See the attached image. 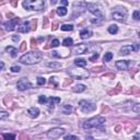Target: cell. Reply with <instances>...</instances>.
Masks as SVG:
<instances>
[{"label":"cell","instance_id":"obj_1","mask_svg":"<svg viewBox=\"0 0 140 140\" xmlns=\"http://www.w3.org/2000/svg\"><path fill=\"white\" fill-rule=\"evenodd\" d=\"M43 58V55H42L41 52L38 50H35V52H31V53H26L22 57L20 58V62L25 65H34L40 62Z\"/></svg>","mask_w":140,"mask_h":140},{"label":"cell","instance_id":"obj_2","mask_svg":"<svg viewBox=\"0 0 140 140\" xmlns=\"http://www.w3.org/2000/svg\"><path fill=\"white\" fill-rule=\"evenodd\" d=\"M67 73L70 76V78L77 79V80L88 79L89 76H90V72L88 70L81 69V68H69L67 70Z\"/></svg>","mask_w":140,"mask_h":140},{"label":"cell","instance_id":"obj_3","mask_svg":"<svg viewBox=\"0 0 140 140\" xmlns=\"http://www.w3.org/2000/svg\"><path fill=\"white\" fill-rule=\"evenodd\" d=\"M22 5L26 10L41 11L45 8V1H43V0H25V1H23Z\"/></svg>","mask_w":140,"mask_h":140},{"label":"cell","instance_id":"obj_4","mask_svg":"<svg viewBox=\"0 0 140 140\" xmlns=\"http://www.w3.org/2000/svg\"><path fill=\"white\" fill-rule=\"evenodd\" d=\"M104 123H105V117H102V116H96V117L90 118V119L85 120L83 123L82 127L84 129H91V128H99L101 126H103Z\"/></svg>","mask_w":140,"mask_h":140},{"label":"cell","instance_id":"obj_5","mask_svg":"<svg viewBox=\"0 0 140 140\" xmlns=\"http://www.w3.org/2000/svg\"><path fill=\"white\" fill-rule=\"evenodd\" d=\"M87 9L95 17L94 19L90 20L92 23H96V24H97V23H100L101 21L103 20V13H102V11H101V9H100L99 6H96L95 4H88Z\"/></svg>","mask_w":140,"mask_h":140},{"label":"cell","instance_id":"obj_6","mask_svg":"<svg viewBox=\"0 0 140 140\" xmlns=\"http://www.w3.org/2000/svg\"><path fill=\"white\" fill-rule=\"evenodd\" d=\"M112 17H113V19L116 20V21L124 22V21L126 20V18H127V10L125 8L117 7V8H115V10H113Z\"/></svg>","mask_w":140,"mask_h":140},{"label":"cell","instance_id":"obj_7","mask_svg":"<svg viewBox=\"0 0 140 140\" xmlns=\"http://www.w3.org/2000/svg\"><path fill=\"white\" fill-rule=\"evenodd\" d=\"M79 105H80L81 112H83V113H91L96 109V105L92 102H89V101H84V100L80 101Z\"/></svg>","mask_w":140,"mask_h":140},{"label":"cell","instance_id":"obj_8","mask_svg":"<svg viewBox=\"0 0 140 140\" xmlns=\"http://www.w3.org/2000/svg\"><path fill=\"white\" fill-rule=\"evenodd\" d=\"M139 49V44H135V45H125L120 48L119 54L120 55H129L132 52H137Z\"/></svg>","mask_w":140,"mask_h":140},{"label":"cell","instance_id":"obj_9","mask_svg":"<svg viewBox=\"0 0 140 140\" xmlns=\"http://www.w3.org/2000/svg\"><path fill=\"white\" fill-rule=\"evenodd\" d=\"M65 130L62 128H54V129H50L48 132H47V137L49 139H57L59 138L61 135H64Z\"/></svg>","mask_w":140,"mask_h":140},{"label":"cell","instance_id":"obj_10","mask_svg":"<svg viewBox=\"0 0 140 140\" xmlns=\"http://www.w3.org/2000/svg\"><path fill=\"white\" fill-rule=\"evenodd\" d=\"M17 88L19 89L20 91H24V90H26V89L32 88V83L30 82L28 79H21L17 83Z\"/></svg>","mask_w":140,"mask_h":140},{"label":"cell","instance_id":"obj_11","mask_svg":"<svg viewBox=\"0 0 140 140\" xmlns=\"http://www.w3.org/2000/svg\"><path fill=\"white\" fill-rule=\"evenodd\" d=\"M89 47L85 44H79V45L74 46L72 49V54L73 55H81V54H85L88 52Z\"/></svg>","mask_w":140,"mask_h":140},{"label":"cell","instance_id":"obj_12","mask_svg":"<svg viewBox=\"0 0 140 140\" xmlns=\"http://www.w3.org/2000/svg\"><path fill=\"white\" fill-rule=\"evenodd\" d=\"M19 22H20L19 18H14L13 20H10V21H8V22H5L4 26H5V29L7 30V31H13V30L16 29V26H17V23H19Z\"/></svg>","mask_w":140,"mask_h":140},{"label":"cell","instance_id":"obj_13","mask_svg":"<svg viewBox=\"0 0 140 140\" xmlns=\"http://www.w3.org/2000/svg\"><path fill=\"white\" fill-rule=\"evenodd\" d=\"M129 65H130L129 60H118V61H116L115 66L119 70H127L128 67H129Z\"/></svg>","mask_w":140,"mask_h":140},{"label":"cell","instance_id":"obj_14","mask_svg":"<svg viewBox=\"0 0 140 140\" xmlns=\"http://www.w3.org/2000/svg\"><path fill=\"white\" fill-rule=\"evenodd\" d=\"M31 30V26H30V22H24L23 24H21L20 26H18V32L20 33H26Z\"/></svg>","mask_w":140,"mask_h":140},{"label":"cell","instance_id":"obj_15","mask_svg":"<svg viewBox=\"0 0 140 140\" xmlns=\"http://www.w3.org/2000/svg\"><path fill=\"white\" fill-rule=\"evenodd\" d=\"M28 114L31 118H36V117H38V115H40V109H38L37 107H31L28 111Z\"/></svg>","mask_w":140,"mask_h":140},{"label":"cell","instance_id":"obj_16","mask_svg":"<svg viewBox=\"0 0 140 140\" xmlns=\"http://www.w3.org/2000/svg\"><path fill=\"white\" fill-rule=\"evenodd\" d=\"M87 6H88V2H84V1H76L73 4V9H76V10H84V9H87Z\"/></svg>","mask_w":140,"mask_h":140},{"label":"cell","instance_id":"obj_17","mask_svg":"<svg viewBox=\"0 0 140 140\" xmlns=\"http://www.w3.org/2000/svg\"><path fill=\"white\" fill-rule=\"evenodd\" d=\"M60 102V99L59 97H56V96H53V97H49L47 99V105L49 106V108H54L56 103H59Z\"/></svg>","mask_w":140,"mask_h":140},{"label":"cell","instance_id":"obj_18","mask_svg":"<svg viewBox=\"0 0 140 140\" xmlns=\"http://www.w3.org/2000/svg\"><path fill=\"white\" fill-rule=\"evenodd\" d=\"M74 65L79 68H84L87 66V60L83 58H76L74 59Z\"/></svg>","mask_w":140,"mask_h":140},{"label":"cell","instance_id":"obj_19","mask_svg":"<svg viewBox=\"0 0 140 140\" xmlns=\"http://www.w3.org/2000/svg\"><path fill=\"white\" fill-rule=\"evenodd\" d=\"M91 35H92V32L88 29H83L82 31L80 32V37H81L82 40H87V38H89Z\"/></svg>","mask_w":140,"mask_h":140},{"label":"cell","instance_id":"obj_20","mask_svg":"<svg viewBox=\"0 0 140 140\" xmlns=\"http://www.w3.org/2000/svg\"><path fill=\"white\" fill-rule=\"evenodd\" d=\"M61 112L64 113V114H71V113L73 112V107L69 105V104H65V105H62V107H61Z\"/></svg>","mask_w":140,"mask_h":140},{"label":"cell","instance_id":"obj_21","mask_svg":"<svg viewBox=\"0 0 140 140\" xmlns=\"http://www.w3.org/2000/svg\"><path fill=\"white\" fill-rule=\"evenodd\" d=\"M6 50H7L12 57H17V55H18V49L17 48H14V47H12V46H8L7 48H6Z\"/></svg>","mask_w":140,"mask_h":140},{"label":"cell","instance_id":"obj_22","mask_svg":"<svg viewBox=\"0 0 140 140\" xmlns=\"http://www.w3.org/2000/svg\"><path fill=\"white\" fill-rule=\"evenodd\" d=\"M56 12H57V14H58L59 17H65L67 14L68 11H67V8L66 7H59Z\"/></svg>","mask_w":140,"mask_h":140},{"label":"cell","instance_id":"obj_23","mask_svg":"<svg viewBox=\"0 0 140 140\" xmlns=\"http://www.w3.org/2000/svg\"><path fill=\"white\" fill-rule=\"evenodd\" d=\"M73 92H76V93H81V92H83L85 90V85H83V84H78V85H76L73 89Z\"/></svg>","mask_w":140,"mask_h":140},{"label":"cell","instance_id":"obj_24","mask_svg":"<svg viewBox=\"0 0 140 140\" xmlns=\"http://www.w3.org/2000/svg\"><path fill=\"white\" fill-rule=\"evenodd\" d=\"M49 68H53V69H59V68H61L62 65L60 62H56V61H53V62H49L48 65H47Z\"/></svg>","mask_w":140,"mask_h":140},{"label":"cell","instance_id":"obj_25","mask_svg":"<svg viewBox=\"0 0 140 140\" xmlns=\"http://www.w3.org/2000/svg\"><path fill=\"white\" fill-rule=\"evenodd\" d=\"M108 32L111 34H116L118 32V26L116 24H113V25H109L108 26Z\"/></svg>","mask_w":140,"mask_h":140},{"label":"cell","instance_id":"obj_26","mask_svg":"<svg viewBox=\"0 0 140 140\" xmlns=\"http://www.w3.org/2000/svg\"><path fill=\"white\" fill-rule=\"evenodd\" d=\"M62 45L64 46H72L73 45V40L72 38H70V37L65 38L64 42H62Z\"/></svg>","mask_w":140,"mask_h":140},{"label":"cell","instance_id":"obj_27","mask_svg":"<svg viewBox=\"0 0 140 140\" xmlns=\"http://www.w3.org/2000/svg\"><path fill=\"white\" fill-rule=\"evenodd\" d=\"M60 28H61V31H72L73 25L72 24H62Z\"/></svg>","mask_w":140,"mask_h":140},{"label":"cell","instance_id":"obj_28","mask_svg":"<svg viewBox=\"0 0 140 140\" xmlns=\"http://www.w3.org/2000/svg\"><path fill=\"white\" fill-rule=\"evenodd\" d=\"M112 58H113V54L112 53H106L105 55H104V57H103V61H105V62H107V61H111L112 60Z\"/></svg>","mask_w":140,"mask_h":140},{"label":"cell","instance_id":"obj_29","mask_svg":"<svg viewBox=\"0 0 140 140\" xmlns=\"http://www.w3.org/2000/svg\"><path fill=\"white\" fill-rule=\"evenodd\" d=\"M2 137L5 138V140H14L16 139V136L13 133H4Z\"/></svg>","mask_w":140,"mask_h":140},{"label":"cell","instance_id":"obj_30","mask_svg":"<svg viewBox=\"0 0 140 140\" xmlns=\"http://www.w3.org/2000/svg\"><path fill=\"white\" fill-rule=\"evenodd\" d=\"M119 91H120V83H118V84H117V87H116L115 90L108 91V94H109V95H115V94H117Z\"/></svg>","mask_w":140,"mask_h":140},{"label":"cell","instance_id":"obj_31","mask_svg":"<svg viewBox=\"0 0 140 140\" xmlns=\"http://www.w3.org/2000/svg\"><path fill=\"white\" fill-rule=\"evenodd\" d=\"M59 44H60V42H59L57 38H56V40H53L52 42H50V45L48 47H58Z\"/></svg>","mask_w":140,"mask_h":140},{"label":"cell","instance_id":"obj_32","mask_svg":"<svg viewBox=\"0 0 140 140\" xmlns=\"http://www.w3.org/2000/svg\"><path fill=\"white\" fill-rule=\"evenodd\" d=\"M45 83H46L45 78H43V77H38L37 78V84L38 85H44Z\"/></svg>","mask_w":140,"mask_h":140},{"label":"cell","instance_id":"obj_33","mask_svg":"<svg viewBox=\"0 0 140 140\" xmlns=\"http://www.w3.org/2000/svg\"><path fill=\"white\" fill-rule=\"evenodd\" d=\"M38 102H40V104H45V103H47V97L45 96V95H41V96L38 97Z\"/></svg>","mask_w":140,"mask_h":140},{"label":"cell","instance_id":"obj_34","mask_svg":"<svg viewBox=\"0 0 140 140\" xmlns=\"http://www.w3.org/2000/svg\"><path fill=\"white\" fill-rule=\"evenodd\" d=\"M8 117H9V114L7 112H5V111L0 112V119H7Z\"/></svg>","mask_w":140,"mask_h":140},{"label":"cell","instance_id":"obj_35","mask_svg":"<svg viewBox=\"0 0 140 140\" xmlns=\"http://www.w3.org/2000/svg\"><path fill=\"white\" fill-rule=\"evenodd\" d=\"M132 111L136 113V114H139L140 113V104H135V106L132 107Z\"/></svg>","mask_w":140,"mask_h":140},{"label":"cell","instance_id":"obj_36","mask_svg":"<svg viewBox=\"0 0 140 140\" xmlns=\"http://www.w3.org/2000/svg\"><path fill=\"white\" fill-rule=\"evenodd\" d=\"M65 140H78V137L72 136V135H68V136H65Z\"/></svg>","mask_w":140,"mask_h":140},{"label":"cell","instance_id":"obj_37","mask_svg":"<svg viewBox=\"0 0 140 140\" xmlns=\"http://www.w3.org/2000/svg\"><path fill=\"white\" fill-rule=\"evenodd\" d=\"M133 19H135L136 21H138V20H140V12H139V11L138 10H136L135 11V12H133Z\"/></svg>","mask_w":140,"mask_h":140},{"label":"cell","instance_id":"obj_38","mask_svg":"<svg viewBox=\"0 0 140 140\" xmlns=\"http://www.w3.org/2000/svg\"><path fill=\"white\" fill-rule=\"evenodd\" d=\"M20 70H21V68L19 66H12L11 67V71H12V72H20Z\"/></svg>","mask_w":140,"mask_h":140},{"label":"cell","instance_id":"obj_39","mask_svg":"<svg viewBox=\"0 0 140 140\" xmlns=\"http://www.w3.org/2000/svg\"><path fill=\"white\" fill-rule=\"evenodd\" d=\"M48 26V18H44V21H43V28L46 29Z\"/></svg>","mask_w":140,"mask_h":140},{"label":"cell","instance_id":"obj_40","mask_svg":"<svg viewBox=\"0 0 140 140\" xmlns=\"http://www.w3.org/2000/svg\"><path fill=\"white\" fill-rule=\"evenodd\" d=\"M25 48H26V42H23V43L21 44L20 50H21V52H24V50H25Z\"/></svg>","mask_w":140,"mask_h":140},{"label":"cell","instance_id":"obj_41","mask_svg":"<svg viewBox=\"0 0 140 140\" xmlns=\"http://www.w3.org/2000/svg\"><path fill=\"white\" fill-rule=\"evenodd\" d=\"M99 56H100L99 54H94V55H93V56H92V57L90 58V61H94V60H96V59L99 58Z\"/></svg>","mask_w":140,"mask_h":140},{"label":"cell","instance_id":"obj_42","mask_svg":"<svg viewBox=\"0 0 140 140\" xmlns=\"http://www.w3.org/2000/svg\"><path fill=\"white\" fill-rule=\"evenodd\" d=\"M36 22H37V21H36V20H34V19L31 21V23L33 24V26L31 28V30H36Z\"/></svg>","mask_w":140,"mask_h":140},{"label":"cell","instance_id":"obj_43","mask_svg":"<svg viewBox=\"0 0 140 140\" xmlns=\"http://www.w3.org/2000/svg\"><path fill=\"white\" fill-rule=\"evenodd\" d=\"M31 42H32V45H31V47H32V48H35V47L37 46V44H36V41H34V38H32V40H31Z\"/></svg>","mask_w":140,"mask_h":140},{"label":"cell","instance_id":"obj_44","mask_svg":"<svg viewBox=\"0 0 140 140\" xmlns=\"http://www.w3.org/2000/svg\"><path fill=\"white\" fill-rule=\"evenodd\" d=\"M12 41L13 42H19L20 41V36H19V35H13V36H12Z\"/></svg>","mask_w":140,"mask_h":140},{"label":"cell","instance_id":"obj_45","mask_svg":"<svg viewBox=\"0 0 140 140\" xmlns=\"http://www.w3.org/2000/svg\"><path fill=\"white\" fill-rule=\"evenodd\" d=\"M138 92H139V89L137 87H133V89L131 90V93H138Z\"/></svg>","mask_w":140,"mask_h":140},{"label":"cell","instance_id":"obj_46","mask_svg":"<svg viewBox=\"0 0 140 140\" xmlns=\"http://www.w3.org/2000/svg\"><path fill=\"white\" fill-rule=\"evenodd\" d=\"M57 29H58V23L55 22V23H54V25H53V31H56Z\"/></svg>","mask_w":140,"mask_h":140},{"label":"cell","instance_id":"obj_47","mask_svg":"<svg viewBox=\"0 0 140 140\" xmlns=\"http://www.w3.org/2000/svg\"><path fill=\"white\" fill-rule=\"evenodd\" d=\"M92 70H94L95 72H96V71H97V72H99V71L103 70V67H97V68H93V69H92Z\"/></svg>","mask_w":140,"mask_h":140},{"label":"cell","instance_id":"obj_48","mask_svg":"<svg viewBox=\"0 0 140 140\" xmlns=\"http://www.w3.org/2000/svg\"><path fill=\"white\" fill-rule=\"evenodd\" d=\"M58 52H53L52 53V56H54V57H60V55L59 54H57Z\"/></svg>","mask_w":140,"mask_h":140},{"label":"cell","instance_id":"obj_49","mask_svg":"<svg viewBox=\"0 0 140 140\" xmlns=\"http://www.w3.org/2000/svg\"><path fill=\"white\" fill-rule=\"evenodd\" d=\"M55 79H56V78H53V77H52V78H50V83H53V82H54V84H55L56 87H57L58 84H57V82L55 81Z\"/></svg>","mask_w":140,"mask_h":140},{"label":"cell","instance_id":"obj_50","mask_svg":"<svg viewBox=\"0 0 140 140\" xmlns=\"http://www.w3.org/2000/svg\"><path fill=\"white\" fill-rule=\"evenodd\" d=\"M139 137H140V133H139V132H137V133H136V136L133 137V139H132V140H139Z\"/></svg>","mask_w":140,"mask_h":140},{"label":"cell","instance_id":"obj_51","mask_svg":"<svg viewBox=\"0 0 140 140\" xmlns=\"http://www.w3.org/2000/svg\"><path fill=\"white\" fill-rule=\"evenodd\" d=\"M5 68V64H4V61H0V70L1 69H4Z\"/></svg>","mask_w":140,"mask_h":140},{"label":"cell","instance_id":"obj_52","mask_svg":"<svg viewBox=\"0 0 140 140\" xmlns=\"http://www.w3.org/2000/svg\"><path fill=\"white\" fill-rule=\"evenodd\" d=\"M61 5L65 7V6H67V5H68V1H66V0H62V1H61Z\"/></svg>","mask_w":140,"mask_h":140},{"label":"cell","instance_id":"obj_53","mask_svg":"<svg viewBox=\"0 0 140 140\" xmlns=\"http://www.w3.org/2000/svg\"><path fill=\"white\" fill-rule=\"evenodd\" d=\"M11 4H12V6H13V7H17V6H18V2H17V1H12V2H11Z\"/></svg>","mask_w":140,"mask_h":140}]
</instances>
